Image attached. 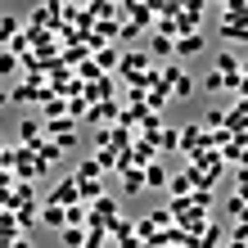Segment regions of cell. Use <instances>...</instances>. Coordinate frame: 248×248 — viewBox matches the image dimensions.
Instances as JSON below:
<instances>
[{
  "label": "cell",
  "instance_id": "1",
  "mask_svg": "<svg viewBox=\"0 0 248 248\" xmlns=\"http://www.w3.org/2000/svg\"><path fill=\"white\" fill-rule=\"evenodd\" d=\"M46 131L54 136V144L68 154V149H77V122L72 118H54V122H46Z\"/></svg>",
  "mask_w": 248,
  "mask_h": 248
},
{
  "label": "cell",
  "instance_id": "2",
  "mask_svg": "<svg viewBox=\"0 0 248 248\" xmlns=\"http://www.w3.org/2000/svg\"><path fill=\"white\" fill-rule=\"evenodd\" d=\"M41 131H46V122H41V118H23V122H18V144L36 154L41 144H46V136H41Z\"/></svg>",
  "mask_w": 248,
  "mask_h": 248
},
{
  "label": "cell",
  "instance_id": "3",
  "mask_svg": "<svg viewBox=\"0 0 248 248\" xmlns=\"http://www.w3.org/2000/svg\"><path fill=\"white\" fill-rule=\"evenodd\" d=\"M189 167H199V171H208V176H221V167H226V158H221V149H199L194 158H189Z\"/></svg>",
  "mask_w": 248,
  "mask_h": 248
},
{
  "label": "cell",
  "instance_id": "4",
  "mask_svg": "<svg viewBox=\"0 0 248 248\" xmlns=\"http://www.w3.org/2000/svg\"><path fill=\"white\" fill-rule=\"evenodd\" d=\"M50 203H54V208H77V203H81V185L77 181H59V185H54V194H50Z\"/></svg>",
  "mask_w": 248,
  "mask_h": 248
},
{
  "label": "cell",
  "instance_id": "5",
  "mask_svg": "<svg viewBox=\"0 0 248 248\" xmlns=\"http://www.w3.org/2000/svg\"><path fill=\"white\" fill-rule=\"evenodd\" d=\"M144 50H149L154 59H176V41H167V36H158V32L144 36Z\"/></svg>",
  "mask_w": 248,
  "mask_h": 248
},
{
  "label": "cell",
  "instance_id": "6",
  "mask_svg": "<svg viewBox=\"0 0 248 248\" xmlns=\"http://www.w3.org/2000/svg\"><path fill=\"white\" fill-rule=\"evenodd\" d=\"M118 176H122V189H126V194H140V189H144V171L131 167L126 158H122V171H118Z\"/></svg>",
  "mask_w": 248,
  "mask_h": 248
},
{
  "label": "cell",
  "instance_id": "7",
  "mask_svg": "<svg viewBox=\"0 0 248 248\" xmlns=\"http://www.w3.org/2000/svg\"><path fill=\"white\" fill-rule=\"evenodd\" d=\"M108 239H113V244H126V239H140V235H136V221H131V217H118V221L108 226Z\"/></svg>",
  "mask_w": 248,
  "mask_h": 248
},
{
  "label": "cell",
  "instance_id": "8",
  "mask_svg": "<svg viewBox=\"0 0 248 248\" xmlns=\"http://www.w3.org/2000/svg\"><path fill=\"white\" fill-rule=\"evenodd\" d=\"M221 244H226V230L217 226V221H208V226L199 230V244L194 248H221Z\"/></svg>",
  "mask_w": 248,
  "mask_h": 248
},
{
  "label": "cell",
  "instance_id": "9",
  "mask_svg": "<svg viewBox=\"0 0 248 248\" xmlns=\"http://www.w3.org/2000/svg\"><path fill=\"white\" fill-rule=\"evenodd\" d=\"M171 176H167V167L163 163H154V167H144V189H167Z\"/></svg>",
  "mask_w": 248,
  "mask_h": 248
},
{
  "label": "cell",
  "instance_id": "10",
  "mask_svg": "<svg viewBox=\"0 0 248 248\" xmlns=\"http://www.w3.org/2000/svg\"><path fill=\"white\" fill-rule=\"evenodd\" d=\"M41 221H46L50 230H63V226H68V208H54V203H46V208H41Z\"/></svg>",
  "mask_w": 248,
  "mask_h": 248
},
{
  "label": "cell",
  "instance_id": "11",
  "mask_svg": "<svg viewBox=\"0 0 248 248\" xmlns=\"http://www.w3.org/2000/svg\"><path fill=\"white\" fill-rule=\"evenodd\" d=\"M86 235H91L86 226H63V230H59V244H63V248H81Z\"/></svg>",
  "mask_w": 248,
  "mask_h": 248
},
{
  "label": "cell",
  "instance_id": "12",
  "mask_svg": "<svg viewBox=\"0 0 248 248\" xmlns=\"http://www.w3.org/2000/svg\"><path fill=\"white\" fill-rule=\"evenodd\" d=\"M167 189H171V199H189V194H194V181H189V171H176Z\"/></svg>",
  "mask_w": 248,
  "mask_h": 248
},
{
  "label": "cell",
  "instance_id": "13",
  "mask_svg": "<svg viewBox=\"0 0 248 248\" xmlns=\"http://www.w3.org/2000/svg\"><path fill=\"white\" fill-rule=\"evenodd\" d=\"M221 36L235 41V46H248V18L244 23H221Z\"/></svg>",
  "mask_w": 248,
  "mask_h": 248
},
{
  "label": "cell",
  "instance_id": "14",
  "mask_svg": "<svg viewBox=\"0 0 248 248\" xmlns=\"http://www.w3.org/2000/svg\"><path fill=\"white\" fill-rule=\"evenodd\" d=\"M99 176H104V171H99V163H95V158H86V163H81L77 171H72V181H77V185H86V181H99Z\"/></svg>",
  "mask_w": 248,
  "mask_h": 248
},
{
  "label": "cell",
  "instance_id": "15",
  "mask_svg": "<svg viewBox=\"0 0 248 248\" xmlns=\"http://www.w3.org/2000/svg\"><path fill=\"white\" fill-rule=\"evenodd\" d=\"M118 63H122V54L113 50V46H104V50H95V68H99V72H108V68H118Z\"/></svg>",
  "mask_w": 248,
  "mask_h": 248
},
{
  "label": "cell",
  "instance_id": "16",
  "mask_svg": "<svg viewBox=\"0 0 248 248\" xmlns=\"http://www.w3.org/2000/svg\"><path fill=\"white\" fill-rule=\"evenodd\" d=\"M199 50H203V36H199V32L176 41V59H189V54H199Z\"/></svg>",
  "mask_w": 248,
  "mask_h": 248
},
{
  "label": "cell",
  "instance_id": "17",
  "mask_svg": "<svg viewBox=\"0 0 248 248\" xmlns=\"http://www.w3.org/2000/svg\"><path fill=\"white\" fill-rule=\"evenodd\" d=\"M154 144H158V154L181 149V131H158V136H154Z\"/></svg>",
  "mask_w": 248,
  "mask_h": 248
},
{
  "label": "cell",
  "instance_id": "18",
  "mask_svg": "<svg viewBox=\"0 0 248 248\" xmlns=\"http://www.w3.org/2000/svg\"><path fill=\"white\" fill-rule=\"evenodd\" d=\"M18 68H23V59H18V54H14V50H0V77H14Z\"/></svg>",
  "mask_w": 248,
  "mask_h": 248
},
{
  "label": "cell",
  "instance_id": "19",
  "mask_svg": "<svg viewBox=\"0 0 248 248\" xmlns=\"http://www.w3.org/2000/svg\"><path fill=\"white\" fill-rule=\"evenodd\" d=\"M63 108H68V99H63V95H54V99H46V104H41V113H46V122L63 118Z\"/></svg>",
  "mask_w": 248,
  "mask_h": 248
},
{
  "label": "cell",
  "instance_id": "20",
  "mask_svg": "<svg viewBox=\"0 0 248 248\" xmlns=\"http://www.w3.org/2000/svg\"><path fill=\"white\" fill-rule=\"evenodd\" d=\"M36 158H41V163H59V158H63V149H59V144H54V140H46V144H41V149H36Z\"/></svg>",
  "mask_w": 248,
  "mask_h": 248
},
{
  "label": "cell",
  "instance_id": "21",
  "mask_svg": "<svg viewBox=\"0 0 248 248\" xmlns=\"http://www.w3.org/2000/svg\"><path fill=\"white\" fill-rule=\"evenodd\" d=\"M118 41H126V46H136V41H144V27H136V23H122Z\"/></svg>",
  "mask_w": 248,
  "mask_h": 248
},
{
  "label": "cell",
  "instance_id": "22",
  "mask_svg": "<svg viewBox=\"0 0 248 248\" xmlns=\"http://www.w3.org/2000/svg\"><path fill=\"white\" fill-rule=\"evenodd\" d=\"M189 203H194L199 212H208V208H212V189H194V194H189Z\"/></svg>",
  "mask_w": 248,
  "mask_h": 248
},
{
  "label": "cell",
  "instance_id": "23",
  "mask_svg": "<svg viewBox=\"0 0 248 248\" xmlns=\"http://www.w3.org/2000/svg\"><path fill=\"white\" fill-rule=\"evenodd\" d=\"M226 212L235 217V221H244V212H248V199H239V194H235V199L226 203Z\"/></svg>",
  "mask_w": 248,
  "mask_h": 248
},
{
  "label": "cell",
  "instance_id": "24",
  "mask_svg": "<svg viewBox=\"0 0 248 248\" xmlns=\"http://www.w3.org/2000/svg\"><path fill=\"white\" fill-rule=\"evenodd\" d=\"M108 244V235H104V230H91V235H86V244L81 248H104Z\"/></svg>",
  "mask_w": 248,
  "mask_h": 248
},
{
  "label": "cell",
  "instance_id": "25",
  "mask_svg": "<svg viewBox=\"0 0 248 248\" xmlns=\"http://www.w3.org/2000/svg\"><path fill=\"white\" fill-rule=\"evenodd\" d=\"M230 244H248V221H235V230H230Z\"/></svg>",
  "mask_w": 248,
  "mask_h": 248
},
{
  "label": "cell",
  "instance_id": "26",
  "mask_svg": "<svg viewBox=\"0 0 248 248\" xmlns=\"http://www.w3.org/2000/svg\"><path fill=\"white\" fill-rule=\"evenodd\" d=\"M235 189H239V199H248V167L235 171Z\"/></svg>",
  "mask_w": 248,
  "mask_h": 248
},
{
  "label": "cell",
  "instance_id": "27",
  "mask_svg": "<svg viewBox=\"0 0 248 248\" xmlns=\"http://www.w3.org/2000/svg\"><path fill=\"white\" fill-rule=\"evenodd\" d=\"M208 91H226V77H221V72H208Z\"/></svg>",
  "mask_w": 248,
  "mask_h": 248
},
{
  "label": "cell",
  "instance_id": "28",
  "mask_svg": "<svg viewBox=\"0 0 248 248\" xmlns=\"http://www.w3.org/2000/svg\"><path fill=\"white\" fill-rule=\"evenodd\" d=\"M239 99H248V63H244V72H239Z\"/></svg>",
  "mask_w": 248,
  "mask_h": 248
},
{
  "label": "cell",
  "instance_id": "29",
  "mask_svg": "<svg viewBox=\"0 0 248 248\" xmlns=\"http://www.w3.org/2000/svg\"><path fill=\"white\" fill-rule=\"evenodd\" d=\"M0 104H9V91H0Z\"/></svg>",
  "mask_w": 248,
  "mask_h": 248
},
{
  "label": "cell",
  "instance_id": "30",
  "mask_svg": "<svg viewBox=\"0 0 248 248\" xmlns=\"http://www.w3.org/2000/svg\"><path fill=\"white\" fill-rule=\"evenodd\" d=\"M226 248H244V244H230V239H226Z\"/></svg>",
  "mask_w": 248,
  "mask_h": 248
},
{
  "label": "cell",
  "instance_id": "31",
  "mask_svg": "<svg viewBox=\"0 0 248 248\" xmlns=\"http://www.w3.org/2000/svg\"><path fill=\"white\" fill-rule=\"evenodd\" d=\"M0 154H5V140H0Z\"/></svg>",
  "mask_w": 248,
  "mask_h": 248
},
{
  "label": "cell",
  "instance_id": "32",
  "mask_svg": "<svg viewBox=\"0 0 248 248\" xmlns=\"http://www.w3.org/2000/svg\"><path fill=\"white\" fill-rule=\"evenodd\" d=\"M140 248H154V244H140Z\"/></svg>",
  "mask_w": 248,
  "mask_h": 248
}]
</instances>
